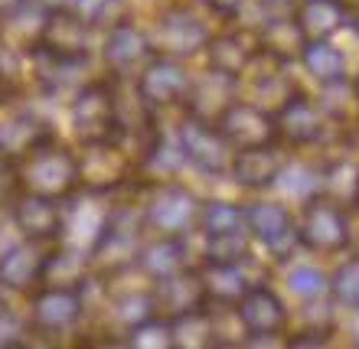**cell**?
<instances>
[{
    "mask_svg": "<svg viewBox=\"0 0 359 349\" xmlns=\"http://www.w3.org/2000/svg\"><path fill=\"white\" fill-rule=\"evenodd\" d=\"M216 124H219V131H222V137L232 144V151L278 141L274 111H268V108H262V104H255V102H248V98H236V102L216 118Z\"/></svg>",
    "mask_w": 359,
    "mask_h": 349,
    "instance_id": "5",
    "label": "cell"
},
{
    "mask_svg": "<svg viewBox=\"0 0 359 349\" xmlns=\"http://www.w3.org/2000/svg\"><path fill=\"white\" fill-rule=\"evenodd\" d=\"M209 29L203 27V20L193 10L180 7H167L157 17V49L161 56H173V59H193L196 53L206 49Z\"/></svg>",
    "mask_w": 359,
    "mask_h": 349,
    "instance_id": "7",
    "label": "cell"
},
{
    "mask_svg": "<svg viewBox=\"0 0 359 349\" xmlns=\"http://www.w3.org/2000/svg\"><path fill=\"white\" fill-rule=\"evenodd\" d=\"M284 284H287V291H291L294 297H301V301H320L323 294H327L330 278H327L320 268H313V264H297V268L287 271Z\"/></svg>",
    "mask_w": 359,
    "mask_h": 349,
    "instance_id": "24",
    "label": "cell"
},
{
    "mask_svg": "<svg viewBox=\"0 0 359 349\" xmlns=\"http://www.w3.org/2000/svg\"><path fill=\"white\" fill-rule=\"evenodd\" d=\"M274 128H278V144L281 147H311L323 141L327 134V114L313 98L294 88L274 111Z\"/></svg>",
    "mask_w": 359,
    "mask_h": 349,
    "instance_id": "4",
    "label": "cell"
},
{
    "mask_svg": "<svg viewBox=\"0 0 359 349\" xmlns=\"http://www.w3.org/2000/svg\"><path fill=\"white\" fill-rule=\"evenodd\" d=\"M245 228L252 242L265 245L274 255H284L287 248L301 245L297 242V222L287 212V206L274 203V199H255L245 203Z\"/></svg>",
    "mask_w": 359,
    "mask_h": 349,
    "instance_id": "6",
    "label": "cell"
},
{
    "mask_svg": "<svg viewBox=\"0 0 359 349\" xmlns=\"http://www.w3.org/2000/svg\"><path fill=\"white\" fill-rule=\"evenodd\" d=\"M177 147L183 153V160L193 170L203 173V177H212V179L229 177V163H232V153L236 151L222 137L216 121L187 111V118L180 121V131H177Z\"/></svg>",
    "mask_w": 359,
    "mask_h": 349,
    "instance_id": "2",
    "label": "cell"
},
{
    "mask_svg": "<svg viewBox=\"0 0 359 349\" xmlns=\"http://www.w3.org/2000/svg\"><path fill=\"white\" fill-rule=\"evenodd\" d=\"M161 287L154 294V310L163 320H180V317H189V313L209 307L206 297V284H203V271L199 268H180L170 278H161Z\"/></svg>",
    "mask_w": 359,
    "mask_h": 349,
    "instance_id": "8",
    "label": "cell"
},
{
    "mask_svg": "<svg viewBox=\"0 0 359 349\" xmlns=\"http://www.w3.org/2000/svg\"><path fill=\"white\" fill-rule=\"evenodd\" d=\"M327 336H330V333L304 330V333H291L284 343H287V346H294V349H301V346H327Z\"/></svg>",
    "mask_w": 359,
    "mask_h": 349,
    "instance_id": "29",
    "label": "cell"
},
{
    "mask_svg": "<svg viewBox=\"0 0 359 349\" xmlns=\"http://www.w3.org/2000/svg\"><path fill=\"white\" fill-rule=\"evenodd\" d=\"M238 327L252 343L262 340H274V336H284L287 333V323H291V313H287V303L281 301V294L274 291L271 284H248V291L242 294L232 307Z\"/></svg>",
    "mask_w": 359,
    "mask_h": 349,
    "instance_id": "3",
    "label": "cell"
},
{
    "mask_svg": "<svg viewBox=\"0 0 359 349\" xmlns=\"http://www.w3.org/2000/svg\"><path fill=\"white\" fill-rule=\"evenodd\" d=\"M206 62L212 72H222L229 78H242L248 72V66L255 62V56L262 53L258 46V33L252 29H226V33H209L206 39Z\"/></svg>",
    "mask_w": 359,
    "mask_h": 349,
    "instance_id": "12",
    "label": "cell"
},
{
    "mask_svg": "<svg viewBox=\"0 0 359 349\" xmlns=\"http://www.w3.org/2000/svg\"><path fill=\"white\" fill-rule=\"evenodd\" d=\"M238 98V78H229L222 72H199L193 76L189 82V92H187V111L199 114V118H209V121H216L219 114L226 111L229 104Z\"/></svg>",
    "mask_w": 359,
    "mask_h": 349,
    "instance_id": "13",
    "label": "cell"
},
{
    "mask_svg": "<svg viewBox=\"0 0 359 349\" xmlns=\"http://www.w3.org/2000/svg\"><path fill=\"white\" fill-rule=\"evenodd\" d=\"M320 193L340 206H359V167L350 160L327 163L320 170Z\"/></svg>",
    "mask_w": 359,
    "mask_h": 349,
    "instance_id": "19",
    "label": "cell"
},
{
    "mask_svg": "<svg viewBox=\"0 0 359 349\" xmlns=\"http://www.w3.org/2000/svg\"><path fill=\"white\" fill-rule=\"evenodd\" d=\"M108 59L118 69L137 66L144 59H151V39L144 36L137 27H131V23H121L111 33V39H108Z\"/></svg>",
    "mask_w": 359,
    "mask_h": 349,
    "instance_id": "21",
    "label": "cell"
},
{
    "mask_svg": "<svg viewBox=\"0 0 359 349\" xmlns=\"http://www.w3.org/2000/svg\"><path fill=\"white\" fill-rule=\"evenodd\" d=\"M346 27H350L353 33H356V39H359V7L350 10V23H346Z\"/></svg>",
    "mask_w": 359,
    "mask_h": 349,
    "instance_id": "32",
    "label": "cell"
},
{
    "mask_svg": "<svg viewBox=\"0 0 359 349\" xmlns=\"http://www.w3.org/2000/svg\"><path fill=\"white\" fill-rule=\"evenodd\" d=\"M284 163V147L278 141L271 144H258V147H242V151L232 153V163H229V179L242 189H268L278 183Z\"/></svg>",
    "mask_w": 359,
    "mask_h": 349,
    "instance_id": "11",
    "label": "cell"
},
{
    "mask_svg": "<svg viewBox=\"0 0 359 349\" xmlns=\"http://www.w3.org/2000/svg\"><path fill=\"white\" fill-rule=\"evenodd\" d=\"M199 203L196 193L180 183H167L154 193L151 206H147V222H151L161 235H187L189 228L199 222Z\"/></svg>",
    "mask_w": 359,
    "mask_h": 349,
    "instance_id": "10",
    "label": "cell"
},
{
    "mask_svg": "<svg viewBox=\"0 0 359 349\" xmlns=\"http://www.w3.org/2000/svg\"><path fill=\"white\" fill-rule=\"evenodd\" d=\"M294 20L307 39H330L350 23L346 0H297Z\"/></svg>",
    "mask_w": 359,
    "mask_h": 349,
    "instance_id": "14",
    "label": "cell"
},
{
    "mask_svg": "<svg viewBox=\"0 0 359 349\" xmlns=\"http://www.w3.org/2000/svg\"><path fill=\"white\" fill-rule=\"evenodd\" d=\"M0 274H4V281H7V284L23 287V284L29 281V258H27V252H13V255L4 261Z\"/></svg>",
    "mask_w": 359,
    "mask_h": 349,
    "instance_id": "27",
    "label": "cell"
},
{
    "mask_svg": "<svg viewBox=\"0 0 359 349\" xmlns=\"http://www.w3.org/2000/svg\"><path fill=\"white\" fill-rule=\"evenodd\" d=\"M291 196H301V199H311L320 193V170H313V167H304V163H284L281 177H278ZM274 183V186H278Z\"/></svg>",
    "mask_w": 359,
    "mask_h": 349,
    "instance_id": "25",
    "label": "cell"
},
{
    "mask_svg": "<svg viewBox=\"0 0 359 349\" xmlns=\"http://www.w3.org/2000/svg\"><path fill=\"white\" fill-rule=\"evenodd\" d=\"M206 245H203V261L212 264H245L252 258V235L248 228H238V232H222V235H203Z\"/></svg>",
    "mask_w": 359,
    "mask_h": 349,
    "instance_id": "22",
    "label": "cell"
},
{
    "mask_svg": "<svg viewBox=\"0 0 359 349\" xmlns=\"http://www.w3.org/2000/svg\"><path fill=\"white\" fill-rule=\"evenodd\" d=\"M297 242L307 252H317V255H340V252H346L353 245L346 206L333 203L323 193L311 196L307 206H304L301 222H297Z\"/></svg>",
    "mask_w": 359,
    "mask_h": 349,
    "instance_id": "1",
    "label": "cell"
},
{
    "mask_svg": "<svg viewBox=\"0 0 359 349\" xmlns=\"http://www.w3.org/2000/svg\"><path fill=\"white\" fill-rule=\"evenodd\" d=\"M76 313H79V301L69 291L46 294V297L39 301V317L49 323H59V327L69 320H76Z\"/></svg>",
    "mask_w": 359,
    "mask_h": 349,
    "instance_id": "26",
    "label": "cell"
},
{
    "mask_svg": "<svg viewBox=\"0 0 359 349\" xmlns=\"http://www.w3.org/2000/svg\"><path fill=\"white\" fill-rule=\"evenodd\" d=\"M356 346H359V333H356Z\"/></svg>",
    "mask_w": 359,
    "mask_h": 349,
    "instance_id": "34",
    "label": "cell"
},
{
    "mask_svg": "<svg viewBox=\"0 0 359 349\" xmlns=\"http://www.w3.org/2000/svg\"><path fill=\"white\" fill-rule=\"evenodd\" d=\"M304 72L317 82V85H330V82H340L346 78V56L343 49H337L330 39H307L297 53Z\"/></svg>",
    "mask_w": 359,
    "mask_h": 349,
    "instance_id": "16",
    "label": "cell"
},
{
    "mask_svg": "<svg viewBox=\"0 0 359 349\" xmlns=\"http://www.w3.org/2000/svg\"><path fill=\"white\" fill-rule=\"evenodd\" d=\"M187 258H189V248L183 242V235H161L157 242L141 248V268L151 274L154 281H161V278H170L177 274L180 268H187Z\"/></svg>",
    "mask_w": 359,
    "mask_h": 349,
    "instance_id": "18",
    "label": "cell"
},
{
    "mask_svg": "<svg viewBox=\"0 0 359 349\" xmlns=\"http://www.w3.org/2000/svg\"><path fill=\"white\" fill-rule=\"evenodd\" d=\"M203 4H206L216 17H226V20H232L238 10L245 7V0H203Z\"/></svg>",
    "mask_w": 359,
    "mask_h": 349,
    "instance_id": "31",
    "label": "cell"
},
{
    "mask_svg": "<svg viewBox=\"0 0 359 349\" xmlns=\"http://www.w3.org/2000/svg\"><path fill=\"white\" fill-rule=\"evenodd\" d=\"M196 228L203 235H222V232H238L245 228V206L229 203V199H206L199 206Z\"/></svg>",
    "mask_w": 359,
    "mask_h": 349,
    "instance_id": "20",
    "label": "cell"
},
{
    "mask_svg": "<svg viewBox=\"0 0 359 349\" xmlns=\"http://www.w3.org/2000/svg\"><path fill=\"white\" fill-rule=\"evenodd\" d=\"M353 98L359 102V76H356V82H353Z\"/></svg>",
    "mask_w": 359,
    "mask_h": 349,
    "instance_id": "33",
    "label": "cell"
},
{
    "mask_svg": "<svg viewBox=\"0 0 359 349\" xmlns=\"http://www.w3.org/2000/svg\"><path fill=\"white\" fill-rule=\"evenodd\" d=\"M304 43H307V36H304V29L297 27L294 13L291 17H265V27L258 29V46H262V53L281 59L287 66H291V59H297Z\"/></svg>",
    "mask_w": 359,
    "mask_h": 349,
    "instance_id": "17",
    "label": "cell"
},
{
    "mask_svg": "<svg viewBox=\"0 0 359 349\" xmlns=\"http://www.w3.org/2000/svg\"><path fill=\"white\" fill-rule=\"evenodd\" d=\"M255 4L265 17H291L297 7V0H255Z\"/></svg>",
    "mask_w": 359,
    "mask_h": 349,
    "instance_id": "30",
    "label": "cell"
},
{
    "mask_svg": "<svg viewBox=\"0 0 359 349\" xmlns=\"http://www.w3.org/2000/svg\"><path fill=\"white\" fill-rule=\"evenodd\" d=\"M20 222L33 232H43V228L53 226V209H49V203H33V209L20 212Z\"/></svg>",
    "mask_w": 359,
    "mask_h": 349,
    "instance_id": "28",
    "label": "cell"
},
{
    "mask_svg": "<svg viewBox=\"0 0 359 349\" xmlns=\"http://www.w3.org/2000/svg\"><path fill=\"white\" fill-rule=\"evenodd\" d=\"M203 284H206L209 307H236V301L248 291L245 264H212L203 261Z\"/></svg>",
    "mask_w": 359,
    "mask_h": 349,
    "instance_id": "15",
    "label": "cell"
},
{
    "mask_svg": "<svg viewBox=\"0 0 359 349\" xmlns=\"http://www.w3.org/2000/svg\"><path fill=\"white\" fill-rule=\"evenodd\" d=\"M327 294L333 297V303L356 310V307H359V255L346 258V261H343L340 268L330 274Z\"/></svg>",
    "mask_w": 359,
    "mask_h": 349,
    "instance_id": "23",
    "label": "cell"
},
{
    "mask_svg": "<svg viewBox=\"0 0 359 349\" xmlns=\"http://www.w3.org/2000/svg\"><path fill=\"white\" fill-rule=\"evenodd\" d=\"M189 82H193V76L187 72L183 59L157 56L144 69L141 82H137V95L144 98L147 108H170V104L187 102Z\"/></svg>",
    "mask_w": 359,
    "mask_h": 349,
    "instance_id": "9",
    "label": "cell"
}]
</instances>
